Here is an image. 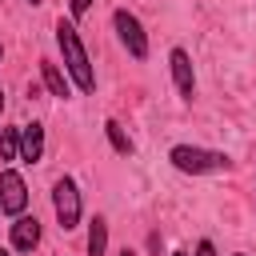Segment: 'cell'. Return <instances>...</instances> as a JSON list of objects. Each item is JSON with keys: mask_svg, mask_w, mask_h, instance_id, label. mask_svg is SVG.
<instances>
[{"mask_svg": "<svg viewBox=\"0 0 256 256\" xmlns=\"http://www.w3.org/2000/svg\"><path fill=\"white\" fill-rule=\"evenodd\" d=\"M56 48L64 56V72H68L72 88L96 92V68H92V56H88V48L76 32V20H64V16L56 20Z\"/></svg>", "mask_w": 256, "mask_h": 256, "instance_id": "obj_1", "label": "cell"}, {"mask_svg": "<svg viewBox=\"0 0 256 256\" xmlns=\"http://www.w3.org/2000/svg\"><path fill=\"white\" fill-rule=\"evenodd\" d=\"M168 164L184 176H208V172H228L232 156L220 148H200V144H172L168 148Z\"/></svg>", "mask_w": 256, "mask_h": 256, "instance_id": "obj_2", "label": "cell"}, {"mask_svg": "<svg viewBox=\"0 0 256 256\" xmlns=\"http://www.w3.org/2000/svg\"><path fill=\"white\" fill-rule=\"evenodd\" d=\"M52 212H56V224H60L64 232L80 228V220H84V200H80V188H76L72 176H56V184H52Z\"/></svg>", "mask_w": 256, "mask_h": 256, "instance_id": "obj_3", "label": "cell"}, {"mask_svg": "<svg viewBox=\"0 0 256 256\" xmlns=\"http://www.w3.org/2000/svg\"><path fill=\"white\" fill-rule=\"evenodd\" d=\"M112 28H116V40L124 44V52H128L132 60H148V32H144V24H140L136 12L116 8V12H112Z\"/></svg>", "mask_w": 256, "mask_h": 256, "instance_id": "obj_4", "label": "cell"}, {"mask_svg": "<svg viewBox=\"0 0 256 256\" xmlns=\"http://www.w3.org/2000/svg\"><path fill=\"white\" fill-rule=\"evenodd\" d=\"M0 208L4 216H20L28 208V184L16 168H0Z\"/></svg>", "mask_w": 256, "mask_h": 256, "instance_id": "obj_5", "label": "cell"}, {"mask_svg": "<svg viewBox=\"0 0 256 256\" xmlns=\"http://www.w3.org/2000/svg\"><path fill=\"white\" fill-rule=\"evenodd\" d=\"M168 72H172V84L180 92V100H196V68H192V56L188 48H172L168 52Z\"/></svg>", "mask_w": 256, "mask_h": 256, "instance_id": "obj_6", "label": "cell"}, {"mask_svg": "<svg viewBox=\"0 0 256 256\" xmlns=\"http://www.w3.org/2000/svg\"><path fill=\"white\" fill-rule=\"evenodd\" d=\"M8 240H12V252H32V248L40 244V220L28 216V212L12 216V224H8Z\"/></svg>", "mask_w": 256, "mask_h": 256, "instance_id": "obj_7", "label": "cell"}, {"mask_svg": "<svg viewBox=\"0 0 256 256\" xmlns=\"http://www.w3.org/2000/svg\"><path fill=\"white\" fill-rule=\"evenodd\" d=\"M20 160L24 164H40L44 160V124H20Z\"/></svg>", "mask_w": 256, "mask_h": 256, "instance_id": "obj_8", "label": "cell"}, {"mask_svg": "<svg viewBox=\"0 0 256 256\" xmlns=\"http://www.w3.org/2000/svg\"><path fill=\"white\" fill-rule=\"evenodd\" d=\"M40 84L48 88V96H60V100H68L72 96V80H68V72L56 64V60H40Z\"/></svg>", "mask_w": 256, "mask_h": 256, "instance_id": "obj_9", "label": "cell"}, {"mask_svg": "<svg viewBox=\"0 0 256 256\" xmlns=\"http://www.w3.org/2000/svg\"><path fill=\"white\" fill-rule=\"evenodd\" d=\"M104 136H108V144H112V152H116V156H132V152H136L132 136H128V132L120 128V120H112V116L104 120Z\"/></svg>", "mask_w": 256, "mask_h": 256, "instance_id": "obj_10", "label": "cell"}, {"mask_svg": "<svg viewBox=\"0 0 256 256\" xmlns=\"http://www.w3.org/2000/svg\"><path fill=\"white\" fill-rule=\"evenodd\" d=\"M88 256H108V220L104 216L88 220Z\"/></svg>", "mask_w": 256, "mask_h": 256, "instance_id": "obj_11", "label": "cell"}, {"mask_svg": "<svg viewBox=\"0 0 256 256\" xmlns=\"http://www.w3.org/2000/svg\"><path fill=\"white\" fill-rule=\"evenodd\" d=\"M0 160H20V128H0Z\"/></svg>", "mask_w": 256, "mask_h": 256, "instance_id": "obj_12", "label": "cell"}, {"mask_svg": "<svg viewBox=\"0 0 256 256\" xmlns=\"http://www.w3.org/2000/svg\"><path fill=\"white\" fill-rule=\"evenodd\" d=\"M88 8H92V0H68V16H72V20H80Z\"/></svg>", "mask_w": 256, "mask_h": 256, "instance_id": "obj_13", "label": "cell"}, {"mask_svg": "<svg viewBox=\"0 0 256 256\" xmlns=\"http://www.w3.org/2000/svg\"><path fill=\"white\" fill-rule=\"evenodd\" d=\"M196 256H216V244H212V240H200V244H196Z\"/></svg>", "mask_w": 256, "mask_h": 256, "instance_id": "obj_14", "label": "cell"}, {"mask_svg": "<svg viewBox=\"0 0 256 256\" xmlns=\"http://www.w3.org/2000/svg\"><path fill=\"white\" fill-rule=\"evenodd\" d=\"M120 256H136V252H132V248H120Z\"/></svg>", "mask_w": 256, "mask_h": 256, "instance_id": "obj_15", "label": "cell"}, {"mask_svg": "<svg viewBox=\"0 0 256 256\" xmlns=\"http://www.w3.org/2000/svg\"><path fill=\"white\" fill-rule=\"evenodd\" d=\"M172 256H192V252H172Z\"/></svg>", "mask_w": 256, "mask_h": 256, "instance_id": "obj_16", "label": "cell"}, {"mask_svg": "<svg viewBox=\"0 0 256 256\" xmlns=\"http://www.w3.org/2000/svg\"><path fill=\"white\" fill-rule=\"evenodd\" d=\"M0 112H4V92H0Z\"/></svg>", "mask_w": 256, "mask_h": 256, "instance_id": "obj_17", "label": "cell"}, {"mask_svg": "<svg viewBox=\"0 0 256 256\" xmlns=\"http://www.w3.org/2000/svg\"><path fill=\"white\" fill-rule=\"evenodd\" d=\"M0 256H12V252H8V248H0Z\"/></svg>", "mask_w": 256, "mask_h": 256, "instance_id": "obj_18", "label": "cell"}, {"mask_svg": "<svg viewBox=\"0 0 256 256\" xmlns=\"http://www.w3.org/2000/svg\"><path fill=\"white\" fill-rule=\"evenodd\" d=\"M24 4H32V8H36V4H40V0H24Z\"/></svg>", "mask_w": 256, "mask_h": 256, "instance_id": "obj_19", "label": "cell"}, {"mask_svg": "<svg viewBox=\"0 0 256 256\" xmlns=\"http://www.w3.org/2000/svg\"><path fill=\"white\" fill-rule=\"evenodd\" d=\"M232 256H248V252H232Z\"/></svg>", "mask_w": 256, "mask_h": 256, "instance_id": "obj_20", "label": "cell"}, {"mask_svg": "<svg viewBox=\"0 0 256 256\" xmlns=\"http://www.w3.org/2000/svg\"><path fill=\"white\" fill-rule=\"evenodd\" d=\"M0 60H4V44H0Z\"/></svg>", "mask_w": 256, "mask_h": 256, "instance_id": "obj_21", "label": "cell"}, {"mask_svg": "<svg viewBox=\"0 0 256 256\" xmlns=\"http://www.w3.org/2000/svg\"><path fill=\"white\" fill-rule=\"evenodd\" d=\"M0 216H4V208H0Z\"/></svg>", "mask_w": 256, "mask_h": 256, "instance_id": "obj_22", "label": "cell"}]
</instances>
